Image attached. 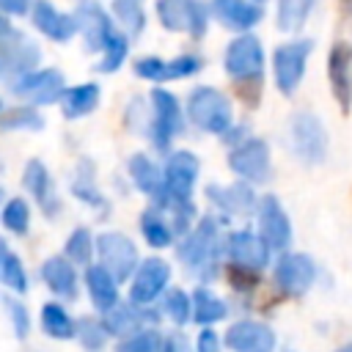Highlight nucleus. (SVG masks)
Returning a JSON list of instances; mask_svg holds the SVG:
<instances>
[{"instance_id":"1","label":"nucleus","mask_w":352,"mask_h":352,"mask_svg":"<svg viewBox=\"0 0 352 352\" xmlns=\"http://www.w3.org/2000/svg\"><path fill=\"white\" fill-rule=\"evenodd\" d=\"M223 248L226 245L220 239V226L212 214H206L182 236L176 253L192 278L214 280L220 272V250Z\"/></svg>"},{"instance_id":"2","label":"nucleus","mask_w":352,"mask_h":352,"mask_svg":"<svg viewBox=\"0 0 352 352\" xmlns=\"http://www.w3.org/2000/svg\"><path fill=\"white\" fill-rule=\"evenodd\" d=\"M187 121H192L201 132L223 135L234 124V110L228 96L214 85H198L187 96Z\"/></svg>"},{"instance_id":"3","label":"nucleus","mask_w":352,"mask_h":352,"mask_svg":"<svg viewBox=\"0 0 352 352\" xmlns=\"http://www.w3.org/2000/svg\"><path fill=\"white\" fill-rule=\"evenodd\" d=\"M223 69L234 82L258 85L264 77V44H261V38L250 30L234 36L223 52Z\"/></svg>"},{"instance_id":"4","label":"nucleus","mask_w":352,"mask_h":352,"mask_svg":"<svg viewBox=\"0 0 352 352\" xmlns=\"http://www.w3.org/2000/svg\"><path fill=\"white\" fill-rule=\"evenodd\" d=\"M157 19L170 33H187L190 38H204L209 28V6L201 0H157Z\"/></svg>"},{"instance_id":"5","label":"nucleus","mask_w":352,"mask_h":352,"mask_svg":"<svg viewBox=\"0 0 352 352\" xmlns=\"http://www.w3.org/2000/svg\"><path fill=\"white\" fill-rule=\"evenodd\" d=\"M311 50H314L311 38H292V41L278 44V50L272 52V74H275V85L283 96H292L300 88Z\"/></svg>"},{"instance_id":"6","label":"nucleus","mask_w":352,"mask_h":352,"mask_svg":"<svg viewBox=\"0 0 352 352\" xmlns=\"http://www.w3.org/2000/svg\"><path fill=\"white\" fill-rule=\"evenodd\" d=\"M151 121H148V138L160 151H168L173 138L184 132V113L179 99L165 91V88H154L151 91Z\"/></svg>"},{"instance_id":"7","label":"nucleus","mask_w":352,"mask_h":352,"mask_svg":"<svg viewBox=\"0 0 352 352\" xmlns=\"http://www.w3.org/2000/svg\"><path fill=\"white\" fill-rule=\"evenodd\" d=\"M289 135H292V148L294 154L305 162V165H322L327 157V129L322 124L319 116L314 113H297L289 124Z\"/></svg>"},{"instance_id":"8","label":"nucleus","mask_w":352,"mask_h":352,"mask_svg":"<svg viewBox=\"0 0 352 352\" xmlns=\"http://www.w3.org/2000/svg\"><path fill=\"white\" fill-rule=\"evenodd\" d=\"M228 168L250 184H264L272 173V157L270 143L264 138H245L242 143L231 146L228 151Z\"/></svg>"},{"instance_id":"9","label":"nucleus","mask_w":352,"mask_h":352,"mask_svg":"<svg viewBox=\"0 0 352 352\" xmlns=\"http://www.w3.org/2000/svg\"><path fill=\"white\" fill-rule=\"evenodd\" d=\"M96 256H99V264L121 283V280H129L140 264L138 258V248L135 242L121 234V231H102L96 236Z\"/></svg>"},{"instance_id":"10","label":"nucleus","mask_w":352,"mask_h":352,"mask_svg":"<svg viewBox=\"0 0 352 352\" xmlns=\"http://www.w3.org/2000/svg\"><path fill=\"white\" fill-rule=\"evenodd\" d=\"M272 278L275 286L286 294V297H305L308 289L316 280V264L314 258H308L305 253H294V250H283L272 267Z\"/></svg>"},{"instance_id":"11","label":"nucleus","mask_w":352,"mask_h":352,"mask_svg":"<svg viewBox=\"0 0 352 352\" xmlns=\"http://www.w3.org/2000/svg\"><path fill=\"white\" fill-rule=\"evenodd\" d=\"M226 256L231 261V270L248 272V275H261L264 267L270 264V245L258 236V231H231L226 239Z\"/></svg>"},{"instance_id":"12","label":"nucleus","mask_w":352,"mask_h":352,"mask_svg":"<svg viewBox=\"0 0 352 352\" xmlns=\"http://www.w3.org/2000/svg\"><path fill=\"white\" fill-rule=\"evenodd\" d=\"M256 223H258V236L270 245V250H289L292 245V220L286 214V209L280 206L278 195L264 192L256 204Z\"/></svg>"},{"instance_id":"13","label":"nucleus","mask_w":352,"mask_h":352,"mask_svg":"<svg viewBox=\"0 0 352 352\" xmlns=\"http://www.w3.org/2000/svg\"><path fill=\"white\" fill-rule=\"evenodd\" d=\"M170 283V264L162 256H148L138 264L129 286V302L135 305H151Z\"/></svg>"},{"instance_id":"14","label":"nucleus","mask_w":352,"mask_h":352,"mask_svg":"<svg viewBox=\"0 0 352 352\" xmlns=\"http://www.w3.org/2000/svg\"><path fill=\"white\" fill-rule=\"evenodd\" d=\"M36 63L38 47L28 36L14 28L0 33V77H22L25 72H33Z\"/></svg>"},{"instance_id":"15","label":"nucleus","mask_w":352,"mask_h":352,"mask_svg":"<svg viewBox=\"0 0 352 352\" xmlns=\"http://www.w3.org/2000/svg\"><path fill=\"white\" fill-rule=\"evenodd\" d=\"M165 173V190H168V198H176V201H190L192 198V190H195V182L201 176V160L187 151V148H179V151H170L168 154V162L162 168Z\"/></svg>"},{"instance_id":"16","label":"nucleus","mask_w":352,"mask_h":352,"mask_svg":"<svg viewBox=\"0 0 352 352\" xmlns=\"http://www.w3.org/2000/svg\"><path fill=\"white\" fill-rule=\"evenodd\" d=\"M11 88H14V94L30 99V104H52V102H60L66 82L58 69H38V72L33 69V72H25L22 77H16V82Z\"/></svg>"},{"instance_id":"17","label":"nucleus","mask_w":352,"mask_h":352,"mask_svg":"<svg viewBox=\"0 0 352 352\" xmlns=\"http://www.w3.org/2000/svg\"><path fill=\"white\" fill-rule=\"evenodd\" d=\"M327 82L341 107V113L352 110V44L336 41L327 52Z\"/></svg>"},{"instance_id":"18","label":"nucleus","mask_w":352,"mask_h":352,"mask_svg":"<svg viewBox=\"0 0 352 352\" xmlns=\"http://www.w3.org/2000/svg\"><path fill=\"white\" fill-rule=\"evenodd\" d=\"M223 344L231 352H272L275 349V333L267 322L239 319V322H231L226 327Z\"/></svg>"},{"instance_id":"19","label":"nucleus","mask_w":352,"mask_h":352,"mask_svg":"<svg viewBox=\"0 0 352 352\" xmlns=\"http://www.w3.org/2000/svg\"><path fill=\"white\" fill-rule=\"evenodd\" d=\"M206 198L214 209H220L223 214L228 217H242V214H250L258 204V195L253 192L250 182H234V184H209L206 187Z\"/></svg>"},{"instance_id":"20","label":"nucleus","mask_w":352,"mask_h":352,"mask_svg":"<svg viewBox=\"0 0 352 352\" xmlns=\"http://www.w3.org/2000/svg\"><path fill=\"white\" fill-rule=\"evenodd\" d=\"M209 14L228 30L245 33L264 19V6L256 0H212Z\"/></svg>"},{"instance_id":"21","label":"nucleus","mask_w":352,"mask_h":352,"mask_svg":"<svg viewBox=\"0 0 352 352\" xmlns=\"http://www.w3.org/2000/svg\"><path fill=\"white\" fill-rule=\"evenodd\" d=\"M126 168H129V179H132V184L154 204V206H162L165 201H168V190H165V173H162V168L148 157V154H132L129 157V162H126Z\"/></svg>"},{"instance_id":"22","label":"nucleus","mask_w":352,"mask_h":352,"mask_svg":"<svg viewBox=\"0 0 352 352\" xmlns=\"http://www.w3.org/2000/svg\"><path fill=\"white\" fill-rule=\"evenodd\" d=\"M74 19H77V33H82V38H85V47H88L91 52H102L104 41H107L110 33L116 30L110 14H107L99 3H82V6L77 8Z\"/></svg>"},{"instance_id":"23","label":"nucleus","mask_w":352,"mask_h":352,"mask_svg":"<svg viewBox=\"0 0 352 352\" xmlns=\"http://www.w3.org/2000/svg\"><path fill=\"white\" fill-rule=\"evenodd\" d=\"M30 16H33V25L38 28V33H44L47 38H52V41H69V38H74V33H77V19L72 16V14H63V11H58L50 0H33V6H30Z\"/></svg>"},{"instance_id":"24","label":"nucleus","mask_w":352,"mask_h":352,"mask_svg":"<svg viewBox=\"0 0 352 352\" xmlns=\"http://www.w3.org/2000/svg\"><path fill=\"white\" fill-rule=\"evenodd\" d=\"M41 280L58 297H66V300L77 297V270H74V261H69L66 256L47 258L41 264Z\"/></svg>"},{"instance_id":"25","label":"nucleus","mask_w":352,"mask_h":352,"mask_svg":"<svg viewBox=\"0 0 352 352\" xmlns=\"http://www.w3.org/2000/svg\"><path fill=\"white\" fill-rule=\"evenodd\" d=\"M143 322H157V319H151L148 305H135V302H129V305H118L116 302L110 311H104V319H102L107 336H118V338L140 330Z\"/></svg>"},{"instance_id":"26","label":"nucleus","mask_w":352,"mask_h":352,"mask_svg":"<svg viewBox=\"0 0 352 352\" xmlns=\"http://www.w3.org/2000/svg\"><path fill=\"white\" fill-rule=\"evenodd\" d=\"M22 184H25V190L41 204V209H44L50 217L58 212V198H55V192H52V179H50V170L44 168L41 160H30V162L25 165Z\"/></svg>"},{"instance_id":"27","label":"nucleus","mask_w":352,"mask_h":352,"mask_svg":"<svg viewBox=\"0 0 352 352\" xmlns=\"http://www.w3.org/2000/svg\"><path fill=\"white\" fill-rule=\"evenodd\" d=\"M85 286H88V297L94 302L96 311H110L118 302V280L102 267V264H88L85 270Z\"/></svg>"},{"instance_id":"28","label":"nucleus","mask_w":352,"mask_h":352,"mask_svg":"<svg viewBox=\"0 0 352 352\" xmlns=\"http://www.w3.org/2000/svg\"><path fill=\"white\" fill-rule=\"evenodd\" d=\"M140 234L154 250H162V248L173 245V239H176V231H173L170 220L165 217V209L154 206V204L140 214Z\"/></svg>"},{"instance_id":"29","label":"nucleus","mask_w":352,"mask_h":352,"mask_svg":"<svg viewBox=\"0 0 352 352\" xmlns=\"http://www.w3.org/2000/svg\"><path fill=\"white\" fill-rule=\"evenodd\" d=\"M99 99H102L99 85L96 82H82V85H74V88L63 91L60 110H63L66 118H82V116H88L99 107Z\"/></svg>"},{"instance_id":"30","label":"nucleus","mask_w":352,"mask_h":352,"mask_svg":"<svg viewBox=\"0 0 352 352\" xmlns=\"http://www.w3.org/2000/svg\"><path fill=\"white\" fill-rule=\"evenodd\" d=\"M228 305L223 302V297H217L209 286H195L192 292V322L201 327H212L214 322L226 319Z\"/></svg>"},{"instance_id":"31","label":"nucleus","mask_w":352,"mask_h":352,"mask_svg":"<svg viewBox=\"0 0 352 352\" xmlns=\"http://www.w3.org/2000/svg\"><path fill=\"white\" fill-rule=\"evenodd\" d=\"M41 330H44L50 338L69 341V338H74L77 322L66 314L63 305H58V302H47V305L41 308Z\"/></svg>"},{"instance_id":"32","label":"nucleus","mask_w":352,"mask_h":352,"mask_svg":"<svg viewBox=\"0 0 352 352\" xmlns=\"http://www.w3.org/2000/svg\"><path fill=\"white\" fill-rule=\"evenodd\" d=\"M0 283L11 292H28V272L19 261V256L8 248V242L0 236Z\"/></svg>"},{"instance_id":"33","label":"nucleus","mask_w":352,"mask_h":352,"mask_svg":"<svg viewBox=\"0 0 352 352\" xmlns=\"http://www.w3.org/2000/svg\"><path fill=\"white\" fill-rule=\"evenodd\" d=\"M314 0H278V28L283 33H300L308 22Z\"/></svg>"},{"instance_id":"34","label":"nucleus","mask_w":352,"mask_h":352,"mask_svg":"<svg viewBox=\"0 0 352 352\" xmlns=\"http://www.w3.org/2000/svg\"><path fill=\"white\" fill-rule=\"evenodd\" d=\"M126 55H129V36L121 33V30H113L110 38L102 47V60L96 63V69L104 72V74L107 72H116V69H121V63L126 60Z\"/></svg>"},{"instance_id":"35","label":"nucleus","mask_w":352,"mask_h":352,"mask_svg":"<svg viewBox=\"0 0 352 352\" xmlns=\"http://www.w3.org/2000/svg\"><path fill=\"white\" fill-rule=\"evenodd\" d=\"M113 14L121 22L126 36H138L146 28V11L143 0H113Z\"/></svg>"},{"instance_id":"36","label":"nucleus","mask_w":352,"mask_h":352,"mask_svg":"<svg viewBox=\"0 0 352 352\" xmlns=\"http://www.w3.org/2000/svg\"><path fill=\"white\" fill-rule=\"evenodd\" d=\"M116 352H162V336L154 327H140L116 344Z\"/></svg>"},{"instance_id":"37","label":"nucleus","mask_w":352,"mask_h":352,"mask_svg":"<svg viewBox=\"0 0 352 352\" xmlns=\"http://www.w3.org/2000/svg\"><path fill=\"white\" fill-rule=\"evenodd\" d=\"M162 311L168 314V319L173 324H184L192 319V294H187L184 289H168L162 297Z\"/></svg>"},{"instance_id":"38","label":"nucleus","mask_w":352,"mask_h":352,"mask_svg":"<svg viewBox=\"0 0 352 352\" xmlns=\"http://www.w3.org/2000/svg\"><path fill=\"white\" fill-rule=\"evenodd\" d=\"M94 250H96V239L91 236L88 228H74V231L69 234L66 245H63L66 258L74 261V264H88L91 256H94Z\"/></svg>"},{"instance_id":"39","label":"nucleus","mask_w":352,"mask_h":352,"mask_svg":"<svg viewBox=\"0 0 352 352\" xmlns=\"http://www.w3.org/2000/svg\"><path fill=\"white\" fill-rule=\"evenodd\" d=\"M72 192H74L80 201L91 204V206H107V204H104V195H102V192L96 190V184H94V168H91L88 160L80 162V173H77V179H74V184H72Z\"/></svg>"},{"instance_id":"40","label":"nucleus","mask_w":352,"mask_h":352,"mask_svg":"<svg viewBox=\"0 0 352 352\" xmlns=\"http://www.w3.org/2000/svg\"><path fill=\"white\" fill-rule=\"evenodd\" d=\"M3 226L14 234H28V226H30V206L25 198H11L6 201L3 206V214H0Z\"/></svg>"},{"instance_id":"41","label":"nucleus","mask_w":352,"mask_h":352,"mask_svg":"<svg viewBox=\"0 0 352 352\" xmlns=\"http://www.w3.org/2000/svg\"><path fill=\"white\" fill-rule=\"evenodd\" d=\"M74 336L80 338L82 349H88V352H102L104 344H107V330H104V324L96 322V319H91V316H85V319L77 322Z\"/></svg>"},{"instance_id":"42","label":"nucleus","mask_w":352,"mask_h":352,"mask_svg":"<svg viewBox=\"0 0 352 352\" xmlns=\"http://www.w3.org/2000/svg\"><path fill=\"white\" fill-rule=\"evenodd\" d=\"M135 74L140 80H148V82H168V80H173L170 77V60H165L160 55H146V58L135 60Z\"/></svg>"},{"instance_id":"43","label":"nucleus","mask_w":352,"mask_h":352,"mask_svg":"<svg viewBox=\"0 0 352 352\" xmlns=\"http://www.w3.org/2000/svg\"><path fill=\"white\" fill-rule=\"evenodd\" d=\"M0 126L3 129H44V118L38 116L33 104H25V107H14L11 113H6Z\"/></svg>"},{"instance_id":"44","label":"nucleus","mask_w":352,"mask_h":352,"mask_svg":"<svg viewBox=\"0 0 352 352\" xmlns=\"http://www.w3.org/2000/svg\"><path fill=\"white\" fill-rule=\"evenodd\" d=\"M3 305H6V311L11 316V324H14L16 338H25L28 330H30V314H28V308L19 300H14V297H3Z\"/></svg>"},{"instance_id":"45","label":"nucleus","mask_w":352,"mask_h":352,"mask_svg":"<svg viewBox=\"0 0 352 352\" xmlns=\"http://www.w3.org/2000/svg\"><path fill=\"white\" fill-rule=\"evenodd\" d=\"M201 66H204V60H201L198 55H192V52L176 55V58H170V77H173V80L192 77V74H198V72H201Z\"/></svg>"},{"instance_id":"46","label":"nucleus","mask_w":352,"mask_h":352,"mask_svg":"<svg viewBox=\"0 0 352 352\" xmlns=\"http://www.w3.org/2000/svg\"><path fill=\"white\" fill-rule=\"evenodd\" d=\"M195 352H220V336L212 327H204L195 338Z\"/></svg>"},{"instance_id":"47","label":"nucleus","mask_w":352,"mask_h":352,"mask_svg":"<svg viewBox=\"0 0 352 352\" xmlns=\"http://www.w3.org/2000/svg\"><path fill=\"white\" fill-rule=\"evenodd\" d=\"M30 6H33V0H0V11L8 16H22L30 11Z\"/></svg>"},{"instance_id":"48","label":"nucleus","mask_w":352,"mask_h":352,"mask_svg":"<svg viewBox=\"0 0 352 352\" xmlns=\"http://www.w3.org/2000/svg\"><path fill=\"white\" fill-rule=\"evenodd\" d=\"M220 138H223V140H226V146L231 148V146L242 143V140H245V138H250V135H248V126H242V124H236V121H234V124H231Z\"/></svg>"},{"instance_id":"49","label":"nucleus","mask_w":352,"mask_h":352,"mask_svg":"<svg viewBox=\"0 0 352 352\" xmlns=\"http://www.w3.org/2000/svg\"><path fill=\"white\" fill-rule=\"evenodd\" d=\"M162 352H190V344L182 333H170L162 338Z\"/></svg>"},{"instance_id":"50","label":"nucleus","mask_w":352,"mask_h":352,"mask_svg":"<svg viewBox=\"0 0 352 352\" xmlns=\"http://www.w3.org/2000/svg\"><path fill=\"white\" fill-rule=\"evenodd\" d=\"M336 352H352V341H349V344H344V346H338Z\"/></svg>"},{"instance_id":"51","label":"nucleus","mask_w":352,"mask_h":352,"mask_svg":"<svg viewBox=\"0 0 352 352\" xmlns=\"http://www.w3.org/2000/svg\"><path fill=\"white\" fill-rule=\"evenodd\" d=\"M8 28H11V25H8V22H6L3 16H0V33H3V30H8Z\"/></svg>"},{"instance_id":"52","label":"nucleus","mask_w":352,"mask_h":352,"mask_svg":"<svg viewBox=\"0 0 352 352\" xmlns=\"http://www.w3.org/2000/svg\"><path fill=\"white\" fill-rule=\"evenodd\" d=\"M256 3H261V6H264V3H267V0H256Z\"/></svg>"},{"instance_id":"53","label":"nucleus","mask_w":352,"mask_h":352,"mask_svg":"<svg viewBox=\"0 0 352 352\" xmlns=\"http://www.w3.org/2000/svg\"><path fill=\"white\" fill-rule=\"evenodd\" d=\"M0 110H3V99H0Z\"/></svg>"}]
</instances>
